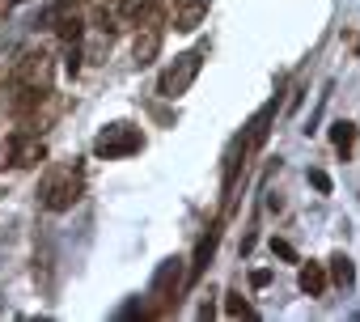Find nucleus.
Masks as SVG:
<instances>
[{
  "label": "nucleus",
  "mask_w": 360,
  "mask_h": 322,
  "mask_svg": "<svg viewBox=\"0 0 360 322\" xmlns=\"http://www.w3.org/2000/svg\"><path fill=\"white\" fill-rule=\"evenodd\" d=\"M47 89H51V64H47V56H43V51H26V56H18L13 68H9L5 106H9L13 115H34L39 102L47 98Z\"/></svg>",
  "instance_id": "1"
},
{
  "label": "nucleus",
  "mask_w": 360,
  "mask_h": 322,
  "mask_svg": "<svg viewBox=\"0 0 360 322\" xmlns=\"http://www.w3.org/2000/svg\"><path fill=\"white\" fill-rule=\"evenodd\" d=\"M81 191H85V174L72 170V166H64V170H56V174L43 183L39 204H43L47 212H68V208L81 200Z\"/></svg>",
  "instance_id": "2"
},
{
  "label": "nucleus",
  "mask_w": 360,
  "mask_h": 322,
  "mask_svg": "<svg viewBox=\"0 0 360 322\" xmlns=\"http://www.w3.org/2000/svg\"><path fill=\"white\" fill-rule=\"evenodd\" d=\"M200 64H204V51H183V56H174V60L165 64V72L157 77V94H161V98H183V94L195 85Z\"/></svg>",
  "instance_id": "3"
},
{
  "label": "nucleus",
  "mask_w": 360,
  "mask_h": 322,
  "mask_svg": "<svg viewBox=\"0 0 360 322\" xmlns=\"http://www.w3.org/2000/svg\"><path fill=\"white\" fill-rule=\"evenodd\" d=\"M140 148H144V136H140V127H131V123H106V127L98 131V140H94V153L106 157V161L131 157V153H140Z\"/></svg>",
  "instance_id": "4"
},
{
  "label": "nucleus",
  "mask_w": 360,
  "mask_h": 322,
  "mask_svg": "<svg viewBox=\"0 0 360 322\" xmlns=\"http://www.w3.org/2000/svg\"><path fill=\"white\" fill-rule=\"evenodd\" d=\"M208 9H212V0H174V30L178 34H195L204 26Z\"/></svg>",
  "instance_id": "5"
},
{
  "label": "nucleus",
  "mask_w": 360,
  "mask_h": 322,
  "mask_svg": "<svg viewBox=\"0 0 360 322\" xmlns=\"http://www.w3.org/2000/svg\"><path fill=\"white\" fill-rule=\"evenodd\" d=\"M5 157H9V166H39V161L47 157V144L43 140H26V136H9Z\"/></svg>",
  "instance_id": "6"
},
{
  "label": "nucleus",
  "mask_w": 360,
  "mask_h": 322,
  "mask_svg": "<svg viewBox=\"0 0 360 322\" xmlns=\"http://www.w3.org/2000/svg\"><path fill=\"white\" fill-rule=\"evenodd\" d=\"M183 259H165L161 267H157V276H153V297H161V301H174L169 297V288L178 292V284H183Z\"/></svg>",
  "instance_id": "7"
},
{
  "label": "nucleus",
  "mask_w": 360,
  "mask_h": 322,
  "mask_svg": "<svg viewBox=\"0 0 360 322\" xmlns=\"http://www.w3.org/2000/svg\"><path fill=\"white\" fill-rule=\"evenodd\" d=\"M217 242H221V225H212V229L200 238V246H195V263H191V271H187V280H191V284L208 271V263H212V255H217Z\"/></svg>",
  "instance_id": "8"
},
{
  "label": "nucleus",
  "mask_w": 360,
  "mask_h": 322,
  "mask_svg": "<svg viewBox=\"0 0 360 322\" xmlns=\"http://www.w3.org/2000/svg\"><path fill=\"white\" fill-rule=\"evenodd\" d=\"M157 47H161V30H157V22H144L140 34H136V47H131L136 64H148V60L157 56Z\"/></svg>",
  "instance_id": "9"
},
{
  "label": "nucleus",
  "mask_w": 360,
  "mask_h": 322,
  "mask_svg": "<svg viewBox=\"0 0 360 322\" xmlns=\"http://www.w3.org/2000/svg\"><path fill=\"white\" fill-rule=\"evenodd\" d=\"M297 284H301V292L322 297V292H326V271H322V263H305L301 276H297Z\"/></svg>",
  "instance_id": "10"
},
{
  "label": "nucleus",
  "mask_w": 360,
  "mask_h": 322,
  "mask_svg": "<svg viewBox=\"0 0 360 322\" xmlns=\"http://www.w3.org/2000/svg\"><path fill=\"white\" fill-rule=\"evenodd\" d=\"M330 276H335V284L352 288V284H356V267H352V259H347V255H335V259H330Z\"/></svg>",
  "instance_id": "11"
},
{
  "label": "nucleus",
  "mask_w": 360,
  "mask_h": 322,
  "mask_svg": "<svg viewBox=\"0 0 360 322\" xmlns=\"http://www.w3.org/2000/svg\"><path fill=\"white\" fill-rule=\"evenodd\" d=\"M330 140H335V148H339V153H352V140H356V127L339 119V123H330Z\"/></svg>",
  "instance_id": "12"
},
{
  "label": "nucleus",
  "mask_w": 360,
  "mask_h": 322,
  "mask_svg": "<svg viewBox=\"0 0 360 322\" xmlns=\"http://www.w3.org/2000/svg\"><path fill=\"white\" fill-rule=\"evenodd\" d=\"M225 314L229 318H255V309L242 301V292H225Z\"/></svg>",
  "instance_id": "13"
},
{
  "label": "nucleus",
  "mask_w": 360,
  "mask_h": 322,
  "mask_svg": "<svg viewBox=\"0 0 360 322\" xmlns=\"http://www.w3.org/2000/svg\"><path fill=\"white\" fill-rule=\"evenodd\" d=\"M271 255H280L284 263H297V250H292V246H288L284 238H271Z\"/></svg>",
  "instance_id": "14"
},
{
  "label": "nucleus",
  "mask_w": 360,
  "mask_h": 322,
  "mask_svg": "<svg viewBox=\"0 0 360 322\" xmlns=\"http://www.w3.org/2000/svg\"><path fill=\"white\" fill-rule=\"evenodd\" d=\"M309 183H314V187H318L322 195H330V179H326L322 170H309Z\"/></svg>",
  "instance_id": "15"
},
{
  "label": "nucleus",
  "mask_w": 360,
  "mask_h": 322,
  "mask_svg": "<svg viewBox=\"0 0 360 322\" xmlns=\"http://www.w3.org/2000/svg\"><path fill=\"white\" fill-rule=\"evenodd\" d=\"M250 284H255V288H263V284H271V271H267V267H263V271H255V276H250Z\"/></svg>",
  "instance_id": "16"
}]
</instances>
